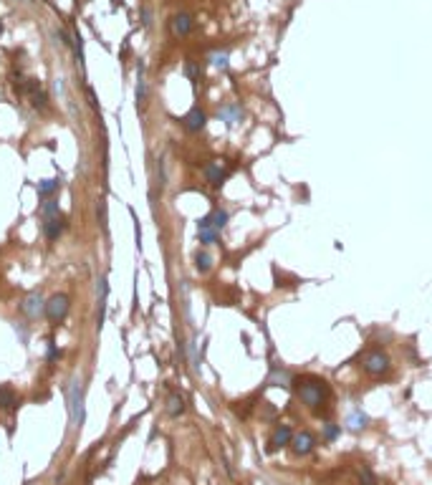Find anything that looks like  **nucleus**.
I'll list each match as a JSON object with an SVG mask.
<instances>
[{"label": "nucleus", "instance_id": "f257e3e1", "mask_svg": "<svg viewBox=\"0 0 432 485\" xmlns=\"http://www.w3.org/2000/svg\"><path fill=\"white\" fill-rule=\"evenodd\" d=\"M293 387H296V392L301 397V402L313 407V409H318L326 402V397H329V387L321 379H316V377H296Z\"/></svg>", "mask_w": 432, "mask_h": 485}, {"label": "nucleus", "instance_id": "c756f323", "mask_svg": "<svg viewBox=\"0 0 432 485\" xmlns=\"http://www.w3.org/2000/svg\"><path fill=\"white\" fill-rule=\"evenodd\" d=\"M56 357H59V351H56V346H53V341H48V359L53 362Z\"/></svg>", "mask_w": 432, "mask_h": 485}, {"label": "nucleus", "instance_id": "aec40b11", "mask_svg": "<svg viewBox=\"0 0 432 485\" xmlns=\"http://www.w3.org/2000/svg\"><path fill=\"white\" fill-rule=\"evenodd\" d=\"M147 99V81H144V66L139 63L137 68V104H144Z\"/></svg>", "mask_w": 432, "mask_h": 485}, {"label": "nucleus", "instance_id": "7c9ffc66", "mask_svg": "<svg viewBox=\"0 0 432 485\" xmlns=\"http://www.w3.org/2000/svg\"><path fill=\"white\" fill-rule=\"evenodd\" d=\"M142 15H144V26H152V13H149L147 8L142 10Z\"/></svg>", "mask_w": 432, "mask_h": 485}, {"label": "nucleus", "instance_id": "39448f33", "mask_svg": "<svg viewBox=\"0 0 432 485\" xmlns=\"http://www.w3.org/2000/svg\"><path fill=\"white\" fill-rule=\"evenodd\" d=\"M313 447H316V437L311 435L309 430L293 435V440H291V450H293L296 455H309Z\"/></svg>", "mask_w": 432, "mask_h": 485}, {"label": "nucleus", "instance_id": "9d476101", "mask_svg": "<svg viewBox=\"0 0 432 485\" xmlns=\"http://www.w3.org/2000/svg\"><path fill=\"white\" fill-rule=\"evenodd\" d=\"M197 238H200V242L202 245H213V242H217V238H220V230H215L205 217L197 222Z\"/></svg>", "mask_w": 432, "mask_h": 485}, {"label": "nucleus", "instance_id": "0eeeda50", "mask_svg": "<svg viewBox=\"0 0 432 485\" xmlns=\"http://www.w3.org/2000/svg\"><path fill=\"white\" fill-rule=\"evenodd\" d=\"M63 230H66V220H63L61 215H53V217H46V220H43V235L51 242L59 240Z\"/></svg>", "mask_w": 432, "mask_h": 485}, {"label": "nucleus", "instance_id": "c85d7f7f", "mask_svg": "<svg viewBox=\"0 0 432 485\" xmlns=\"http://www.w3.org/2000/svg\"><path fill=\"white\" fill-rule=\"evenodd\" d=\"M99 220H101V228L106 230V202L104 200L99 202Z\"/></svg>", "mask_w": 432, "mask_h": 485}, {"label": "nucleus", "instance_id": "f8f14e48", "mask_svg": "<svg viewBox=\"0 0 432 485\" xmlns=\"http://www.w3.org/2000/svg\"><path fill=\"white\" fill-rule=\"evenodd\" d=\"M26 89H28V94H31V104L35 106V109H41V111H43V109L48 106V99H46V94L41 91V84L31 79V81L26 84Z\"/></svg>", "mask_w": 432, "mask_h": 485}, {"label": "nucleus", "instance_id": "20e7f679", "mask_svg": "<svg viewBox=\"0 0 432 485\" xmlns=\"http://www.w3.org/2000/svg\"><path fill=\"white\" fill-rule=\"evenodd\" d=\"M66 313H68V296H63V293H56L51 301L46 303V316L53 321V324H59V321H63L66 319Z\"/></svg>", "mask_w": 432, "mask_h": 485}, {"label": "nucleus", "instance_id": "cd10ccee", "mask_svg": "<svg viewBox=\"0 0 432 485\" xmlns=\"http://www.w3.org/2000/svg\"><path fill=\"white\" fill-rule=\"evenodd\" d=\"M324 437H326V440H336V437H339V427H336V424H326V427H324Z\"/></svg>", "mask_w": 432, "mask_h": 485}, {"label": "nucleus", "instance_id": "a211bd4d", "mask_svg": "<svg viewBox=\"0 0 432 485\" xmlns=\"http://www.w3.org/2000/svg\"><path fill=\"white\" fill-rule=\"evenodd\" d=\"M195 268L200 273H210V268H213V255H210L208 250H197V253H195Z\"/></svg>", "mask_w": 432, "mask_h": 485}, {"label": "nucleus", "instance_id": "2f4dec72", "mask_svg": "<svg viewBox=\"0 0 432 485\" xmlns=\"http://www.w3.org/2000/svg\"><path fill=\"white\" fill-rule=\"evenodd\" d=\"M0 33H3V23H0Z\"/></svg>", "mask_w": 432, "mask_h": 485}, {"label": "nucleus", "instance_id": "423d86ee", "mask_svg": "<svg viewBox=\"0 0 432 485\" xmlns=\"http://www.w3.org/2000/svg\"><path fill=\"white\" fill-rule=\"evenodd\" d=\"M106 296H109V283H106V275H99V283H96V303H99L96 324H99V329H101V324H104V313H106Z\"/></svg>", "mask_w": 432, "mask_h": 485}, {"label": "nucleus", "instance_id": "7ed1b4c3", "mask_svg": "<svg viewBox=\"0 0 432 485\" xmlns=\"http://www.w3.org/2000/svg\"><path fill=\"white\" fill-rule=\"evenodd\" d=\"M362 366H364V371L371 374V377H384V374L389 371V357H387L384 351H379V349H371V351L364 354Z\"/></svg>", "mask_w": 432, "mask_h": 485}, {"label": "nucleus", "instance_id": "412c9836", "mask_svg": "<svg viewBox=\"0 0 432 485\" xmlns=\"http://www.w3.org/2000/svg\"><path fill=\"white\" fill-rule=\"evenodd\" d=\"M205 220H208V222H210L215 230H222V228L228 225V212H225V210H213L208 217H205Z\"/></svg>", "mask_w": 432, "mask_h": 485}, {"label": "nucleus", "instance_id": "f3484780", "mask_svg": "<svg viewBox=\"0 0 432 485\" xmlns=\"http://www.w3.org/2000/svg\"><path fill=\"white\" fill-rule=\"evenodd\" d=\"M167 412H170V417H180L185 412V397L182 394H170L167 397Z\"/></svg>", "mask_w": 432, "mask_h": 485}, {"label": "nucleus", "instance_id": "bb28decb", "mask_svg": "<svg viewBox=\"0 0 432 485\" xmlns=\"http://www.w3.org/2000/svg\"><path fill=\"white\" fill-rule=\"evenodd\" d=\"M185 73H187V76H190V79H192V81L197 79V73H200V68H197V63H195V61H187V63H185Z\"/></svg>", "mask_w": 432, "mask_h": 485}, {"label": "nucleus", "instance_id": "ddd939ff", "mask_svg": "<svg viewBox=\"0 0 432 485\" xmlns=\"http://www.w3.org/2000/svg\"><path fill=\"white\" fill-rule=\"evenodd\" d=\"M291 427L288 424H278L276 430H273V437H271V445H273V450H278V447H286V445H291Z\"/></svg>", "mask_w": 432, "mask_h": 485}, {"label": "nucleus", "instance_id": "1a4fd4ad", "mask_svg": "<svg viewBox=\"0 0 432 485\" xmlns=\"http://www.w3.org/2000/svg\"><path fill=\"white\" fill-rule=\"evenodd\" d=\"M23 311H26V316H31V319H38L41 313H46V303H43V299H41V293H31V296H26V301H23Z\"/></svg>", "mask_w": 432, "mask_h": 485}, {"label": "nucleus", "instance_id": "5701e85b", "mask_svg": "<svg viewBox=\"0 0 432 485\" xmlns=\"http://www.w3.org/2000/svg\"><path fill=\"white\" fill-rule=\"evenodd\" d=\"M41 212H43V217H53V215H59V202H56V200H46V202L41 205Z\"/></svg>", "mask_w": 432, "mask_h": 485}, {"label": "nucleus", "instance_id": "4be33fe9", "mask_svg": "<svg viewBox=\"0 0 432 485\" xmlns=\"http://www.w3.org/2000/svg\"><path fill=\"white\" fill-rule=\"evenodd\" d=\"M59 190H61V182L59 180L38 182V195H41V197H48V195H53V192H59Z\"/></svg>", "mask_w": 432, "mask_h": 485}, {"label": "nucleus", "instance_id": "6e6552de", "mask_svg": "<svg viewBox=\"0 0 432 485\" xmlns=\"http://www.w3.org/2000/svg\"><path fill=\"white\" fill-rule=\"evenodd\" d=\"M205 121H208V117H205V111H202L200 106L190 109L185 117H182V124H185L187 132H200V129L205 126Z\"/></svg>", "mask_w": 432, "mask_h": 485}, {"label": "nucleus", "instance_id": "393cba45", "mask_svg": "<svg viewBox=\"0 0 432 485\" xmlns=\"http://www.w3.org/2000/svg\"><path fill=\"white\" fill-rule=\"evenodd\" d=\"M187 354H190V362H192V369L200 371V359H197V349H195V341L187 344Z\"/></svg>", "mask_w": 432, "mask_h": 485}, {"label": "nucleus", "instance_id": "dca6fc26", "mask_svg": "<svg viewBox=\"0 0 432 485\" xmlns=\"http://www.w3.org/2000/svg\"><path fill=\"white\" fill-rule=\"evenodd\" d=\"M15 404H18V397H15V392H13L10 387L0 384V412H10Z\"/></svg>", "mask_w": 432, "mask_h": 485}, {"label": "nucleus", "instance_id": "9b49d317", "mask_svg": "<svg viewBox=\"0 0 432 485\" xmlns=\"http://www.w3.org/2000/svg\"><path fill=\"white\" fill-rule=\"evenodd\" d=\"M205 177H208V182H210V184H215V187H220V184L225 182V164H222L220 159H215V162H210V164L205 167Z\"/></svg>", "mask_w": 432, "mask_h": 485}, {"label": "nucleus", "instance_id": "2eb2a0df", "mask_svg": "<svg viewBox=\"0 0 432 485\" xmlns=\"http://www.w3.org/2000/svg\"><path fill=\"white\" fill-rule=\"evenodd\" d=\"M192 30V18L187 15V13H177L175 18H172V33L175 35H187Z\"/></svg>", "mask_w": 432, "mask_h": 485}, {"label": "nucleus", "instance_id": "f03ea898", "mask_svg": "<svg viewBox=\"0 0 432 485\" xmlns=\"http://www.w3.org/2000/svg\"><path fill=\"white\" fill-rule=\"evenodd\" d=\"M68 415H71V424L81 430V424L86 420V407H84V384L81 379H73L68 387Z\"/></svg>", "mask_w": 432, "mask_h": 485}, {"label": "nucleus", "instance_id": "4468645a", "mask_svg": "<svg viewBox=\"0 0 432 485\" xmlns=\"http://www.w3.org/2000/svg\"><path fill=\"white\" fill-rule=\"evenodd\" d=\"M217 117L225 121V124H238L240 117H243V109H240L238 104H225V106L217 111Z\"/></svg>", "mask_w": 432, "mask_h": 485}, {"label": "nucleus", "instance_id": "b1692460", "mask_svg": "<svg viewBox=\"0 0 432 485\" xmlns=\"http://www.w3.org/2000/svg\"><path fill=\"white\" fill-rule=\"evenodd\" d=\"M359 478H362V485H374V483H377L374 473H371L367 465H359Z\"/></svg>", "mask_w": 432, "mask_h": 485}, {"label": "nucleus", "instance_id": "a878e982", "mask_svg": "<svg viewBox=\"0 0 432 485\" xmlns=\"http://www.w3.org/2000/svg\"><path fill=\"white\" fill-rule=\"evenodd\" d=\"M210 63H213L215 68H225V66H228V53H213V56H210Z\"/></svg>", "mask_w": 432, "mask_h": 485}, {"label": "nucleus", "instance_id": "6ab92c4d", "mask_svg": "<svg viewBox=\"0 0 432 485\" xmlns=\"http://www.w3.org/2000/svg\"><path fill=\"white\" fill-rule=\"evenodd\" d=\"M346 427H349V430H354V432L364 430V427H367V415H364V412H359V409H354V412L346 417Z\"/></svg>", "mask_w": 432, "mask_h": 485}]
</instances>
